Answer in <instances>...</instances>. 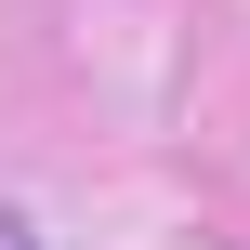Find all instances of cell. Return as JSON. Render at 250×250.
Segmentation results:
<instances>
[{"label": "cell", "mask_w": 250, "mask_h": 250, "mask_svg": "<svg viewBox=\"0 0 250 250\" xmlns=\"http://www.w3.org/2000/svg\"><path fill=\"white\" fill-rule=\"evenodd\" d=\"M0 250H26V224H13V211H0Z\"/></svg>", "instance_id": "1"}]
</instances>
